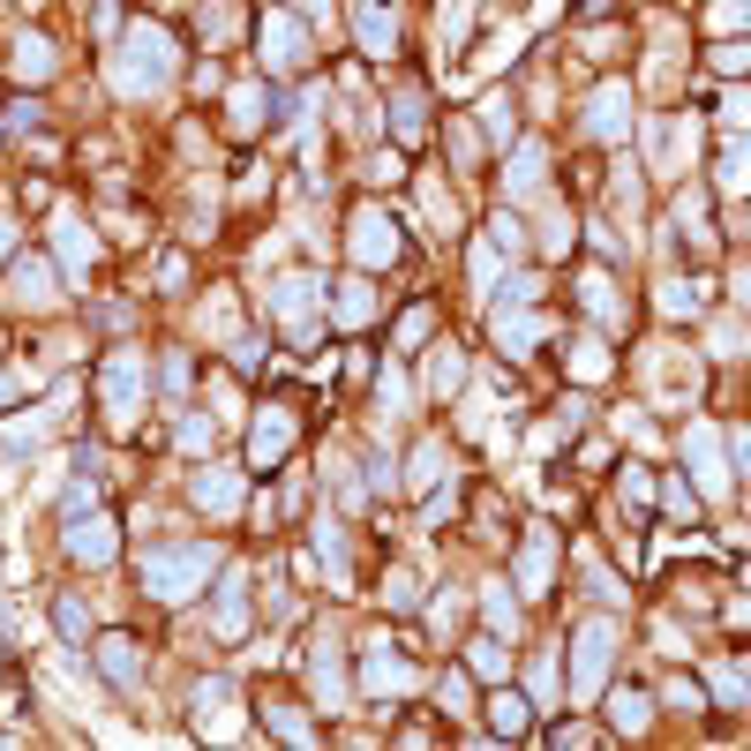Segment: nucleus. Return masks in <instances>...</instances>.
<instances>
[{"label":"nucleus","mask_w":751,"mask_h":751,"mask_svg":"<svg viewBox=\"0 0 751 751\" xmlns=\"http://www.w3.org/2000/svg\"><path fill=\"white\" fill-rule=\"evenodd\" d=\"M173 68H181V53L159 23H128L121 31V53H113V90L121 98H143V90H166Z\"/></svg>","instance_id":"1"},{"label":"nucleus","mask_w":751,"mask_h":751,"mask_svg":"<svg viewBox=\"0 0 751 751\" xmlns=\"http://www.w3.org/2000/svg\"><path fill=\"white\" fill-rule=\"evenodd\" d=\"M210 572H218V548H210V542L151 548V556H143V594H151V601H166V609H181L196 586H210Z\"/></svg>","instance_id":"2"},{"label":"nucleus","mask_w":751,"mask_h":751,"mask_svg":"<svg viewBox=\"0 0 751 751\" xmlns=\"http://www.w3.org/2000/svg\"><path fill=\"white\" fill-rule=\"evenodd\" d=\"M98 383H106V414H113V421H135V414H143V383H151V361H143L135 346H121V353H106Z\"/></svg>","instance_id":"3"},{"label":"nucleus","mask_w":751,"mask_h":751,"mask_svg":"<svg viewBox=\"0 0 751 751\" xmlns=\"http://www.w3.org/2000/svg\"><path fill=\"white\" fill-rule=\"evenodd\" d=\"M308 308H316V279H308V271L271 279V316H279V324H293V338H301V346L316 338V316H308Z\"/></svg>","instance_id":"4"},{"label":"nucleus","mask_w":751,"mask_h":751,"mask_svg":"<svg viewBox=\"0 0 751 751\" xmlns=\"http://www.w3.org/2000/svg\"><path fill=\"white\" fill-rule=\"evenodd\" d=\"M263 61H271V76L308 68V31H301L293 15H263Z\"/></svg>","instance_id":"5"},{"label":"nucleus","mask_w":751,"mask_h":751,"mask_svg":"<svg viewBox=\"0 0 751 751\" xmlns=\"http://www.w3.org/2000/svg\"><path fill=\"white\" fill-rule=\"evenodd\" d=\"M601 676H609V624H586L579 654H572V699H594Z\"/></svg>","instance_id":"6"},{"label":"nucleus","mask_w":751,"mask_h":751,"mask_svg":"<svg viewBox=\"0 0 751 751\" xmlns=\"http://www.w3.org/2000/svg\"><path fill=\"white\" fill-rule=\"evenodd\" d=\"M241 497H249V481H241L233 466H204V474H196V503H204L210 519H233Z\"/></svg>","instance_id":"7"},{"label":"nucleus","mask_w":751,"mask_h":751,"mask_svg":"<svg viewBox=\"0 0 751 751\" xmlns=\"http://www.w3.org/2000/svg\"><path fill=\"white\" fill-rule=\"evenodd\" d=\"M353 255H361L369 271H383V263L399 255V226H391L383 210H361V218H353Z\"/></svg>","instance_id":"8"},{"label":"nucleus","mask_w":751,"mask_h":751,"mask_svg":"<svg viewBox=\"0 0 751 751\" xmlns=\"http://www.w3.org/2000/svg\"><path fill=\"white\" fill-rule=\"evenodd\" d=\"M8 279H15V286H8L15 308H53V263H45V255H15Z\"/></svg>","instance_id":"9"},{"label":"nucleus","mask_w":751,"mask_h":751,"mask_svg":"<svg viewBox=\"0 0 751 751\" xmlns=\"http://www.w3.org/2000/svg\"><path fill=\"white\" fill-rule=\"evenodd\" d=\"M249 451H255V466L286 459V451H293V406H263V414H255V436H249Z\"/></svg>","instance_id":"10"},{"label":"nucleus","mask_w":751,"mask_h":751,"mask_svg":"<svg viewBox=\"0 0 751 751\" xmlns=\"http://www.w3.org/2000/svg\"><path fill=\"white\" fill-rule=\"evenodd\" d=\"M353 39H361V53H375V61L399 53V15L375 8V0H361V8H353Z\"/></svg>","instance_id":"11"},{"label":"nucleus","mask_w":751,"mask_h":751,"mask_svg":"<svg viewBox=\"0 0 751 751\" xmlns=\"http://www.w3.org/2000/svg\"><path fill=\"white\" fill-rule=\"evenodd\" d=\"M113 548H121L113 519H76V526H68V556H76V564H113Z\"/></svg>","instance_id":"12"},{"label":"nucleus","mask_w":751,"mask_h":751,"mask_svg":"<svg viewBox=\"0 0 751 751\" xmlns=\"http://www.w3.org/2000/svg\"><path fill=\"white\" fill-rule=\"evenodd\" d=\"M53 249H61V263H68V279L84 286L90 279V226L84 218H53Z\"/></svg>","instance_id":"13"},{"label":"nucleus","mask_w":751,"mask_h":751,"mask_svg":"<svg viewBox=\"0 0 751 751\" xmlns=\"http://www.w3.org/2000/svg\"><path fill=\"white\" fill-rule=\"evenodd\" d=\"M241 631H249V579L233 572L218 586V639H241Z\"/></svg>","instance_id":"14"},{"label":"nucleus","mask_w":751,"mask_h":751,"mask_svg":"<svg viewBox=\"0 0 751 751\" xmlns=\"http://www.w3.org/2000/svg\"><path fill=\"white\" fill-rule=\"evenodd\" d=\"M98 668H106L113 684H143V654H135V639H106V646H98Z\"/></svg>","instance_id":"15"},{"label":"nucleus","mask_w":751,"mask_h":751,"mask_svg":"<svg viewBox=\"0 0 751 751\" xmlns=\"http://www.w3.org/2000/svg\"><path fill=\"white\" fill-rule=\"evenodd\" d=\"M15 76H23V84H45V76H53V39H31V31H23V39H15Z\"/></svg>","instance_id":"16"},{"label":"nucleus","mask_w":751,"mask_h":751,"mask_svg":"<svg viewBox=\"0 0 751 751\" xmlns=\"http://www.w3.org/2000/svg\"><path fill=\"white\" fill-rule=\"evenodd\" d=\"M369 692H375V699H399V692H414V668L391 662V654H375V662H369Z\"/></svg>","instance_id":"17"},{"label":"nucleus","mask_w":751,"mask_h":751,"mask_svg":"<svg viewBox=\"0 0 751 751\" xmlns=\"http://www.w3.org/2000/svg\"><path fill=\"white\" fill-rule=\"evenodd\" d=\"M226 106H233V113H226V128H233V135H255V128H263V90H255V84H241Z\"/></svg>","instance_id":"18"},{"label":"nucleus","mask_w":751,"mask_h":751,"mask_svg":"<svg viewBox=\"0 0 751 751\" xmlns=\"http://www.w3.org/2000/svg\"><path fill=\"white\" fill-rule=\"evenodd\" d=\"M316 699H324V707H346V668H338V654L331 646H324V654H316Z\"/></svg>","instance_id":"19"},{"label":"nucleus","mask_w":751,"mask_h":751,"mask_svg":"<svg viewBox=\"0 0 751 751\" xmlns=\"http://www.w3.org/2000/svg\"><path fill=\"white\" fill-rule=\"evenodd\" d=\"M548 564H556V542H548V534H534V542H526V556H519L526 594H542V586H548Z\"/></svg>","instance_id":"20"},{"label":"nucleus","mask_w":751,"mask_h":751,"mask_svg":"<svg viewBox=\"0 0 751 751\" xmlns=\"http://www.w3.org/2000/svg\"><path fill=\"white\" fill-rule=\"evenodd\" d=\"M489 721H497V737H526V699L519 692H497L489 699Z\"/></svg>","instance_id":"21"},{"label":"nucleus","mask_w":751,"mask_h":751,"mask_svg":"<svg viewBox=\"0 0 751 751\" xmlns=\"http://www.w3.org/2000/svg\"><path fill=\"white\" fill-rule=\"evenodd\" d=\"M586 128H594V135H617V128H624V90H601L594 113H586Z\"/></svg>","instance_id":"22"},{"label":"nucleus","mask_w":751,"mask_h":751,"mask_svg":"<svg viewBox=\"0 0 751 751\" xmlns=\"http://www.w3.org/2000/svg\"><path fill=\"white\" fill-rule=\"evenodd\" d=\"M263 721H271L279 737H293V744H308V737H316V729H308V721H301V714H293L286 699H271V707H263Z\"/></svg>","instance_id":"23"},{"label":"nucleus","mask_w":751,"mask_h":751,"mask_svg":"<svg viewBox=\"0 0 751 751\" xmlns=\"http://www.w3.org/2000/svg\"><path fill=\"white\" fill-rule=\"evenodd\" d=\"M369 316H375V293L369 286H346V293H338V324H369Z\"/></svg>","instance_id":"24"},{"label":"nucleus","mask_w":751,"mask_h":751,"mask_svg":"<svg viewBox=\"0 0 751 751\" xmlns=\"http://www.w3.org/2000/svg\"><path fill=\"white\" fill-rule=\"evenodd\" d=\"M428 383H436L444 399H451V391L466 383V361H459V346H444V353H436V375H428Z\"/></svg>","instance_id":"25"},{"label":"nucleus","mask_w":751,"mask_h":751,"mask_svg":"<svg viewBox=\"0 0 751 751\" xmlns=\"http://www.w3.org/2000/svg\"><path fill=\"white\" fill-rule=\"evenodd\" d=\"M646 714H654L646 692H617V729H646Z\"/></svg>","instance_id":"26"},{"label":"nucleus","mask_w":751,"mask_h":751,"mask_svg":"<svg viewBox=\"0 0 751 751\" xmlns=\"http://www.w3.org/2000/svg\"><path fill=\"white\" fill-rule=\"evenodd\" d=\"M721 188H751V143H729V159H721Z\"/></svg>","instance_id":"27"},{"label":"nucleus","mask_w":751,"mask_h":751,"mask_svg":"<svg viewBox=\"0 0 751 751\" xmlns=\"http://www.w3.org/2000/svg\"><path fill=\"white\" fill-rule=\"evenodd\" d=\"M497 338H503V353H526V338H534V316H497Z\"/></svg>","instance_id":"28"},{"label":"nucleus","mask_w":751,"mask_h":751,"mask_svg":"<svg viewBox=\"0 0 751 751\" xmlns=\"http://www.w3.org/2000/svg\"><path fill=\"white\" fill-rule=\"evenodd\" d=\"M233 23H241L233 0H210V8H204V39H233Z\"/></svg>","instance_id":"29"},{"label":"nucleus","mask_w":751,"mask_h":751,"mask_svg":"<svg viewBox=\"0 0 751 751\" xmlns=\"http://www.w3.org/2000/svg\"><path fill=\"white\" fill-rule=\"evenodd\" d=\"M534 181H542V151H519V166H511V181H503V188H511V196H526Z\"/></svg>","instance_id":"30"},{"label":"nucleus","mask_w":751,"mask_h":751,"mask_svg":"<svg viewBox=\"0 0 751 751\" xmlns=\"http://www.w3.org/2000/svg\"><path fill=\"white\" fill-rule=\"evenodd\" d=\"M383 601H391V609H414V601H421L414 572H391V579H383Z\"/></svg>","instance_id":"31"},{"label":"nucleus","mask_w":751,"mask_h":751,"mask_svg":"<svg viewBox=\"0 0 751 751\" xmlns=\"http://www.w3.org/2000/svg\"><path fill=\"white\" fill-rule=\"evenodd\" d=\"M692 459H699V481H707V489H721V466H714V436H707V428L692 436Z\"/></svg>","instance_id":"32"},{"label":"nucleus","mask_w":751,"mask_h":751,"mask_svg":"<svg viewBox=\"0 0 751 751\" xmlns=\"http://www.w3.org/2000/svg\"><path fill=\"white\" fill-rule=\"evenodd\" d=\"M436 699H444V714H474V692H466V676H444V684H436Z\"/></svg>","instance_id":"33"},{"label":"nucleus","mask_w":751,"mask_h":751,"mask_svg":"<svg viewBox=\"0 0 751 751\" xmlns=\"http://www.w3.org/2000/svg\"><path fill=\"white\" fill-rule=\"evenodd\" d=\"M503 106H511L503 90H497V98H481V121H489V135H497V143H503V135H511V113H503Z\"/></svg>","instance_id":"34"},{"label":"nucleus","mask_w":751,"mask_h":751,"mask_svg":"<svg viewBox=\"0 0 751 751\" xmlns=\"http://www.w3.org/2000/svg\"><path fill=\"white\" fill-rule=\"evenodd\" d=\"M481 609H489V624H497V631H511V624H519V609H511V594H497V586H489V601H481Z\"/></svg>","instance_id":"35"},{"label":"nucleus","mask_w":751,"mask_h":751,"mask_svg":"<svg viewBox=\"0 0 751 751\" xmlns=\"http://www.w3.org/2000/svg\"><path fill=\"white\" fill-rule=\"evenodd\" d=\"M474 668H481V676H503V646L497 639H474Z\"/></svg>","instance_id":"36"},{"label":"nucleus","mask_w":751,"mask_h":751,"mask_svg":"<svg viewBox=\"0 0 751 751\" xmlns=\"http://www.w3.org/2000/svg\"><path fill=\"white\" fill-rule=\"evenodd\" d=\"M61 631H68V639H84V631H90V609H84V601H61Z\"/></svg>","instance_id":"37"},{"label":"nucleus","mask_w":751,"mask_h":751,"mask_svg":"<svg viewBox=\"0 0 751 751\" xmlns=\"http://www.w3.org/2000/svg\"><path fill=\"white\" fill-rule=\"evenodd\" d=\"M181 444H188V451H210V444H218V428H210V421H188V428H181Z\"/></svg>","instance_id":"38"},{"label":"nucleus","mask_w":751,"mask_h":751,"mask_svg":"<svg viewBox=\"0 0 751 751\" xmlns=\"http://www.w3.org/2000/svg\"><path fill=\"white\" fill-rule=\"evenodd\" d=\"M428 324H436V316H428V308H414V316L399 324V346H414V338H428Z\"/></svg>","instance_id":"39"},{"label":"nucleus","mask_w":751,"mask_h":751,"mask_svg":"<svg viewBox=\"0 0 751 751\" xmlns=\"http://www.w3.org/2000/svg\"><path fill=\"white\" fill-rule=\"evenodd\" d=\"M714 61H721V68H729V76H737V68H751V45H721V53H714Z\"/></svg>","instance_id":"40"},{"label":"nucleus","mask_w":751,"mask_h":751,"mask_svg":"<svg viewBox=\"0 0 751 751\" xmlns=\"http://www.w3.org/2000/svg\"><path fill=\"white\" fill-rule=\"evenodd\" d=\"M729 121H751V90H729Z\"/></svg>","instance_id":"41"},{"label":"nucleus","mask_w":751,"mask_h":751,"mask_svg":"<svg viewBox=\"0 0 751 751\" xmlns=\"http://www.w3.org/2000/svg\"><path fill=\"white\" fill-rule=\"evenodd\" d=\"M8 255H15V226L0 218V263H8Z\"/></svg>","instance_id":"42"},{"label":"nucleus","mask_w":751,"mask_h":751,"mask_svg":"<svg viewBox=\"0 0 751 751\" xmlns=\"http://www.w3.org/2000/svg\"><path fill=\"white\" fill-rule=\"evenodd\" d=\"M737 459H744V474H751V436H737Z\"/></svg>","instance_id":"43"},{"label":"nucleus","mask_w":751,"mask_h":751,"mask_svg":"<svg viewBox=\"0 0 751 751\" xmlns=\"http://www.w3.org/2000/svg\"><path fill=\"white\" fill-rule=\"evenodd\" d=\"M8 399H15V383H8V375H0V406H8Z\"/></svg>","instance_id":"44"},{"label":"nucleus","mask_w":751,"mask_h":751,"mask_svg":"<svg viewBox=\"0 0 751 751\" xmlns=\"http://www.w3.org/2000/svg\"><path fill=\"white\" fill-rule=\"evenodd\" d=\"M23 8H39V0H23Z\"/></svg>","instance_id":"45"}]
</instances>
